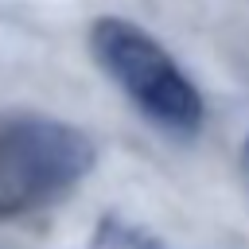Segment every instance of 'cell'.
Listing matches in <instances>:
<instances>
[{
    "instance_id": "cell-1",
    "label": "cell",
    "mask_w": 249,
    "mask_h": 249,
    "mask_svg": "<svg viewBox=\"0 0 249 249\" xmlns=\"http://www.w3.org/2000/svg\"><path fill=\"white\" fill-rule=\"evenodd\" d=\"M89 54L101 74L160 128L195 136L202 128V93L167 47L124 16H97L89 23Z\"/></svg>"
},
{
    "instance_id": "cell-2",
    "label": "cell",
    "mask_w": 249,
    "mask_h": 249,
    "mask_svg": "<svg viewBox=\"0 0 249 249\" xmlns=\"http://www.w3.org/2000/svg\"><path fill=\"white\" fill-rule=\"evenodd\" d=\"M97 163L93 140L54 117H23L0 128V218H19L66 198Z\"/></svg>"
},
{
    "instance_id": "cell-3",
    "label": "cell",
    "mask_w": 249,
    "mask_h": 249,
    "mask_svg": "<svg viewBox=\"0 0 249 249\" xmlns=\"http://www.w3.org/2000/svg\"><path fill=\"white\" fill-rule=\"evenodd\" d=\"M89 249H167L160 233L128 222L124 214H101L89 233Z\"/></svg>"
},
{
    "instance_id": "cell-4",
    "label": "cell",
    "mask_w": 249,
    "mask_h": 249,
    "mask_svg": "<svg viewBox=\"0 0 249 249\" xmlns=\"http://www.w3.org/2000/svg\"><path fill=\"white\" fill-rule=\"evenodd\" d=\"M241 175H245V187H249V140H245V148H241Z\"/></svg>"
}]
</instances>
